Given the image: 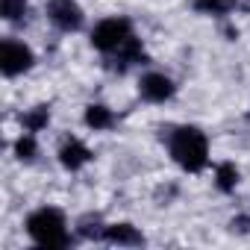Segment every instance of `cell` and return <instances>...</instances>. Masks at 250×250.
Listing matches in <instances>:
<instances>
[{"mask_svg":"<svg viewBox=\"0 0 250 250\" xmlns=\"http://www.w3.org/2000/svg\"><path fill=\"white\" fill-rule=\"evenodd\" d=\"M168 156L186 174H200L209 165V139L194 124H180L168 133Z\"/></svg>","mask_w":250,"mask_h":250,"instance_id":"1","label":"cell"},{"mask_svg":"<svg viewBox=\"0 0 250 250\" xmlns=\"http://www.w3.org/2000/svg\"><path fill=\"white\" fill-rule=\"evenodd\" d=\"M56 159H59V165H62L65 171L77 174V171H83V168L94 159V153H91V147H88L83 139L68 136V139H62V145H59V150H56Z\"/></svg>","mask_w":250,"mask_h":250,"instance_id":"7","label":"cell"},{"mask_svg":"<svg viewBox=\"0 0 250 250\" xmlns=\"http://www.w3.org/2000/svg\"><path fill=\"white\" fill-rule=\"evenodd\" d=\"M106 59H109V68H112L115 74H127L130 68H136V65H147V62H150V56L145 53V47H142L139 39H130L118 53H112V56H106Z\"/></svg>","mask_w":250,"mask_h":250,"instance_id":"9","label":"cell"},{"mask_svg":"<svg viewBox=\"0 0 250 250\" xmlns=\"http://www.w3.org/2000/svg\"><path fill=\"white\" fill-rule=\"evenodd\" d=\"M191 9L206 18H227L238 9V0H191Z\"/></svg>","mask_w":250,"mask_h":250,"instance_id":"12","label":"cell"},{"mask_svg":"<svg viewBox=\"0 0 250 250\" xmlns=\"http://www.w3.org/2000/svg\"><path fill=\"white\" fill-rule=\"evenodd\" d=\"M100 241H103V244H112V247H142L147 238H145V232H142L136 224L118 221V224H106Z\"/></svg>","mask_w":250,"mask_h":250,"instance_id":"8","label":"cell"},{"mask_svg":"<svg viewBox=\"0 0 250 250\" xmlns=\"http://www.w3.org/2000/svg\"><path fill=\"white\" fill-rule=\"evenodd\" d=\"M139 97L145 103H153V106L168 103L177 97V83L162 71H147L139 77Z\"/></svg>","mask_w":250,"mask_h":250,"instance_id":"6","label":"cell"},{"mask_svg":"<svg viewBox=\"0 0 250 250\" xmlns=\"http://www.w3.org/2000/svg\"><path fill=\"white\" fill-rule=\"evenodd\" d=\"M12 150H15L18 162H24V165H33V162L39 159V142H36V133H27V130H24V133L15 139Z\"/></svg>","mask_w":250,"mask_h":250,"instance_id":"15","label":"cell"},{"mask_svg":"<svg viewBox=\"0 0 250 250\" xmlns=\"http://www.w3.org/2000/svg\"><path fill=\"white\" fill-rule=\"evenodd\" d=\"M47 124H50V103H39V106H33L21 115V130H27V133L39 136Z\"/></svg>","mask_w":250,"mask_h":250,"instance_id":"13","label":"cell"},{"mask_svg":"<svg viewBox=\"0 0 250 250\" xmlns=\"http://www.w3.org/2000/svg\"><path fill=\"white\" fill-rule=\"evenodd\" d=\"M115 112L106 106V103H88L85 106V112H83V124L88 130H94V133H106V130H112L115 127Z\"/></svg>","mask_w":250,"mask_h":250,"instance_id":"10","label":"cell"},{"mask_svg":"<svg viewBox=\"0 0 250 250\" xmlns=\"http://www.w3.org/2000/svg\"><path fill=\"white\" fill-rule=\"evenodd\" d=\"M103 229H106V224H103V218L94 215V212L83 215V218L77 221V227H74L77 238H83V241H100V238H103Z\"/></svg>","mask_w":250,"mask_h":250,"instance_id":"14","label":"cell"},{"mask_svg":"<svg viewBox=\"0 0 250 250\" xmlns=\"http://www.w3.org/2000/svg\"><path fill=\"white\" fill-rule=\"evenodd\" d=\"M27 12H30V0H0V18L6 24L27 21Z\"/></svg>","mask_w":250,"mask_h":250,"instance_id":"16","label":"cell"},{"mask_svg":"<svg viewBox=\"0 0 250 250\" xmlns=\"http://www.w3.org/2000/svg\"><path fill=\"white\" fill-rule=\"evenodd\" d=\"M130 39H136V30H133V21L124 18V15H109V18H100L91 33H88V42L97 53L103 56H112L118 53Z\"/></svg>","mask_w":250,"mask_h":250,"instance_id":"3","label":"cell"},{"mask_svg":"<svg viewBox=\"0 0 250 250\" xmlns=\"http://www.w3.org/2000/svg\"><path fill=\"white\" fill-rule=\"evenodd\" d=\"M44 12L59 33H80L85 27V12L77 0H47Z\"/></svg>","mask_w":250,"mask_h":250,"instance_id":"5","label":"cell"},{"mask_svg":"<svg viewBox=\"0 0 250 250\" xmlns=\"http://www.w3.org/2000/svg\"><path fill=\"white\" fill-rule=\"evenodd\" d=\"M229 229L232 232H250V218H232L229 221Z\"/></svg>","mask_w":250,"mask_h":250,"instance_id":"17","label":"cell"},{"mask_svg":"<svg viewBox=\"0 0 250 250\" xmlns=\"http://www.w3.org/2000/svg\"><path fill=\"white\" fill-rule=\"evenodd\" d=\"M241 183V171L235 168V162H218L215 165V188L221 194H232Z\"/></svg>","mask_w":250,"mask_h":250,"instance_id":"11","label":"cell"},{"mask_svg":"<svg viewBox=\"0 0 250 250\" xmlns=\"http://www.w3.org/2000/svg\"><path fill=\"white\" fill-rule=\"evenodd\" d=\"M33 65H36V53L27 42H18V39L0 42V71H3V77L9 80L24 77L33 71Z\"/></svg>","mask_w":250,"mask_h":250,"instance_id":"4","label":"cell"},{"mask_svg":"<svg viewBox=\"0 0 250 250\" xmlns=\"http://www.w3.org/2000/svg\"><path fill=\"white\" fill-rule=\"evenodd\" d=\"M247 118H250V112H247Z\"/></svg>","mask_w":250,"mask_h":250,"instance_id":"18","label":"cell"},{"mask_svg":"<svg viewBox=\"0 0 250 250\" xmlns=\"http://www.w3.org/2000/svg\"><path fill=\"white\" fill-rule=\"evenodd\" d=\"M27 235L39 247H71L77 241V232H71L68 218L59 206H39L24 221Z\"/></svg>","mask_w":250,"mask_h":250,"instance_id":"2","label":"cell"}]
</instances>
